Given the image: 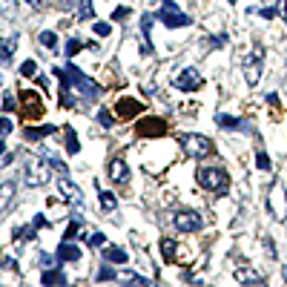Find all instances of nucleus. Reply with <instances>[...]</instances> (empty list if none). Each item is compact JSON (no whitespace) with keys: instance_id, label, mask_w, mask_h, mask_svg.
<instances>
[{"instance_id":"nucleus-1","label":"nucleus","mask_w":287,"mask_h":287,"mask_svg":"<svg viewBox=\"0 0 287 287\" xmlns=\"http://www.w3.org/2000/svg\"><path fill=\"white\" fill-rule=\"evenodd\" d=\"M52 170L55 164L49 155H23V184L26 187H46Z\"/></svg>"},{"instance_id":"nucleus-2","label":"nucleus","mask_w":287,"mask_h":287,"mask_svg":"<svg viewBox=\"0 0 287 287\" xmlns=\"http://www.w3.org/2000/svg\"><path fill=\"white\" fill-rule=\"evenodd\" d=\"M195 181H198L207 193H218L224 195L230 190V172L221 170V167H207L201 164L198 170H195Z\"/></svg>"},{"instance_id":"nucleus-3","label":"nucleus","mask_w":287,"mask_h":287,"mask_svg":"<svg viewBox=\"0 0 287 287\" xmlns=\"http://www.w3.org/2000/svg\"><path fill=\"white\" fill-rule=\"evenodd\" d=\"M66 72H69V84H72V89L80 95V100H84V104H95V100L100 98V86L95 84L89 75H84V72H80L75 64H66Z\"/></svg>"},{"instance_id":"nucleus-4","label":"nucleus","mask_w":287,"mask_h":287,"mask_svg":"<svg viewBox=\"0 0 287 287\" xmlns=\"http://www.w3.org/2000/svg\"><path fill=\"white\" fill-rule=\"evenodd\" d=\"M178 141H181V150H184L187 158H207L215 152L213 138L198 135V132H184V135H178Z\"/></svg>"},{"instance_id":"nucleus-5","label":"nucleus","mask_w":287,"mask_h":287,"mask_svg":"<svg viewBox=\"0 0 287 287\" xmlns=\"http://www.w3.org/2000/svg\"><path fill=\"white\" fill-rule=\"evenodd\" d=\"M158 20L164 23L167 29H181V26H190V23H193V17H190V14L187 12H181L178 6H175V0H164V3H161V9H158Z\"/></svg>"},{"instance_id":"nucleus-6","label":"nucleus","mask_w":287,"mask_h":287,"mask_svg":"<svg viewBox=\"0 0 287 287\" xmlns=\"http://www.w3.org/2000/svg\"><path fill=\"white\" fill-rule=\"evenodd\" d=\"M261 69H264V49H261V46H253L250 55L244 57V78H247L250 86H256L258 80H261Z\"/></svg>"},{"instance_id":"nucleus-7","label":"nucleus","mask_w":287,"mask_h":287,"mask_svg":"<svg viewBox=\"0 0 287 287\" xmlns=\"http://www.w3.org/2000/svg\"><path fill=\"white\" fill-rule=\"evenodd\" d=\"M172 224H175V230H181V233H198V230H204V215H201L198 210H175Z\"/></svg>"},{"instance_id":"nucleus-8","label":"nucleus","mask_w":287,"mask_h":287,"mask_svg":"<svg viewBox=\"0 0 287 287\" xmlns=\"http://www.w3.org/2000/svg\"><path fill=\"white\" fill-rule=\"evenodd\" d=\"M135 132L141 138H161L170 132V124H167L164 118H158V115H150V118H141V121H138Z\"/></svg>"},{"instance_id":"nucleus-9","label":"nucleus","mask_w":287,"mask_h":287,"mask_svg":"<svg viewBox=\"0 0 287 287\" xmlns=\"http://www.w3.org/2000/svg\"><path fill=\"white\" fill-rule=\"evenodd\" d=\"M172 86H175V89H184V92H195V89L204 86V78H201V72L195 69V66H187V69H181L178 75H175Z\"/></svg>"},{"instance_id":"nucleus-10","label":"nucleus","mask_w":287,"mask_h":287,"mask_svg":"<svg viewBox=\"0 0 287 287\" xmlns=\"http://www.w3.org/2000/svg\"><path fill=\"white\" fill-rule=\"evenodd\" d=\"M20 115L23 118H40L43 115V98L32 89H20Z\"/></svg>"},{"instance_id":"nucleus-11","label":"nucleus","mask_w":287,"mask_h":287,"mask_svg":"<svg viewBox=\"0 0 287 287\" xmlns=\"http://www.w3.org/2000/svg\"><path fill=\"white\" fill-rule=\"evenodd\" d=\"M270 213L276 215V221H284L287 218V193L281 184H273L270 187Z\"/></svg>"},{"instance_id":"nucleus-12","label":"nucleus","mask_w":287,"mask_h":287,"mask_svg":"<svg viewBox=\"0 0 287 287\" xmlns=\"http://www.w3.org/2000/svg\"><path fill=\"white\" fill-rule=\"evenodd\" d=\"M215 127L227 129V132H253L250 121H244V118H238V115H227V112H218L215 115Z\"/></svg>"},{"instance_id":"nucleus-13","label":"nucleus","mask_w":287,"mask_h":287,"mask_svg":"<svg viewBox=\"0 0 287 287\" xmlns=\"http://www.w3.org/2000/svg\"><path fill=\"white\" fill-rule=\"evenodd\" d=\"M158 20V14H152V12H147V14H141V49H138V55L141 57H150L152 52V40H150V29H152V23Z\"/></svg>"},{"instance_id":"nucleus-14","label":"nucleus","mask_w":287,"mask_h":287,"mask_svg":"<svg viewBox=\"0 0 287 287\" xmlns=\"http://www.w3.org/2000/svg\"><path fill=\"white\" fill-rule=\"evenodd\" d=\"M144 112V104L138 98H121L115 100V118H121V121H129V118H135V115Z\"/></svg>"},{"instance_id":"nucleus-15","label":"nucleus","mask_w":287,"mask_h":287,"mask_svg":"<svg viewBox=\"0 0 287 287\" xmlns=\"http://www.w3.org/2000/svg\"><path fill=\"white\" fill-rule=\"evenodd\" d=\"M57 190H60L64 201H69L72 207H84V193H80V190H78L75 184H72V181L66 178V175H64L60 181H57Z\"/></svg>"},{"instance_id":"nucleus-16","label":"nucleus","mask_w":287,"mask_h":287,"mask_svg":"<svg viewBox=\"0 0 287 287\" xmlns=\"http://www.w3.org/2000/svg\"><path fill=\"white\" fill-rule=\"evenodd\" d=\"M109 178H112L115 187L129 184V167L124 158H112V161H109Z\"/></svg>"},{"instance_id":"nucleus-17","label":"nucleus","mask_w":287,"mask_h":287,"mask_svg":"<svg viewBox=\"0 0 287 287\" xmlns=\"http://www.w3.org/2000/svg\"><path fill=\"white\" fill-rule=\"evenodd\" d=\"M57 261H60V264H69V261H80V247L75 241H60V247H57Z\"/></svg>"},{"instance_id":"nucleus-18","label":"nucleus","mask_w":287,"mask_h":287,"mask_svg":"<svg viewBox=\"0 0 287 287\" xmlns=\"http://www.w3.org/2000/svg\"><path fill=\"white\" fill-rule=\"evenodd\" d=\"M57 127L55 124H43V127H26L23 129V141H40L46 135H55Z\"/></svg>"},{"instance_id":"nucleus-19","label":"nucleus","mask_w":287,"mask_h":287,"mask_svg":"<svg viewBox=\"0 0 287 287\" xmlns=\"http://www.w3.org/2000/svg\"><path fill=\"white\" fill-rule=\"evenodd\" d=\"M66 281H69V279H66V273L60 270V264H57V267H46V270L40 273V284L43 287H49V284H66Z\"/></svg>"},{"instance_id":"nucleus-20","label":"nucleus","mask_w":287,"mask_h":287,"mask_svg":"<svg viewBox=\"0 0 287 287\" xmlns=\"http://www.w3.org/2000/svg\"><path fill=\"white\" fill-rule=\"evenodd\" d=\"M158 247H161V256H164L167 264H175V253H178V241L170 236H164L161 241H158Z\"/></svg>"},{"instance_id":"nucleus-21","label":"nucleus","mask_w":287,"mask_h":287,"mask_svg":"<svg viewBox=\"0 0 287 287\" xmlns=\"http://www.w3.org/2000/svg\"><path fill=\"white\" fill-rule=\"evenodd\" d=\"M104 261H109V264H127L129 261V256H127V250L124 247H104Z\"/></svg>"},{"instance_id":"nucleus-22","label":"nucleus","mask_w":287,"mask_h":287,"mask_svg":"<svg viewBox=\"0 0 287 287\" xmlns=\"http://www.w3.org/2000/svg\"><path fill=\"white\" fill-rule=\"evenodd\" d=\"M17 40H20V37L14 35H6V40H3V52H0V57H3V66H9L12 64V55H14V49H17Z\"/></svg>"},{"instance_id":"nucleus-23","label":"nucleus","mask_w":287,"mask_h":287,"mask_svg":"<svg viewBox=\"0 0 287 287\" xmlns=\"http://www.w3.org/2000/svg\"><path fill=\"white\" fill-rule=\"evenodd\" d=\"M12 198H14V184H12V181H6V184L0 187V213H9Z\"/></svg>"},{"instance_id":"nucleus-24","label":"nucleus","mask_w":287,"mask_h":287,"mask_svg":"<svg viewBox=\"0 0 287 287\" xmlns=\"http://www.w3.org/2000/svg\"><path fill=\"white\" fill-rule=\"evenodd\" d=\"M14 238H17V241H20V244L35 241V238H37V227H35V224H26V227H17V230H14Z\"/></svg>"},{"instance_id":"nucleus-25","label":"nucleus","mask_w":287,"mask_h":287,"mask_svg":"<svg viewBox=\"0 0 287 287\" xmlns=\"http://www.w3.org/2000/svg\"><path fill=\"white\" fill-rule=\"evenodd\" d=\"M64 141H66V152L69 155H78L80 152V144H78V132L72 127H66V132H64Z\"/></svg>"},{"instance_id":"nucleus-26","label":"nucleus","mask_w":287,"mask_h":287,"mask_svg":"<svg viewBox=\"0 0 287 287\" xmlns=\"http://www.w3.org/2000/svg\"><path fill=\"white\" fill-rule=\"evenodd\" d=\"M98 198H100V210H104V213H112V210L118 207V198H115V193H109V190H98Z\"/></svg>"},{"instance_id":"nucleus-27","label":"nucleus","mask_w":287,"mask_h":287,"mask_svg":"<svg viewBox=\"0 0 287 287\" xmlns=\"http://www.w3.org/2000/svg\"><path fill=\"white\" fill-rule=\"evenodd\" d=\"M84 46H86V43H84V40H80V37H78V35H69V40H66L64 52H66V57H75V55H78V52H80V49H84Z\"/></svg>"},{"instance_id":"nucleus-28","label":"nucleus","mask_w":287,"mask_h":287,"mask_svg":"<svg viewBox=\"0 0 287 287\" xmlns=\"http://www.w3.org/2000/svg\"><path fill=\"white\" fill-rule=\"evenodd\" d=\"M118 281H129V284H147V276H141V273H135V270H124V273H118Z\"/></svg>"},{"instance_id":"nucleus-29","label":"nucleus","mask_w":287,"mask_h":287,"mask_svg":"<svg viewBox=\"0 0 287 287\" xmlns=\"http://www.w3.org/2000/svg\"><path fill=\"white\" fill-rule=\"evenodd\" d=\"M236 279L238 281H264V276H261V273H256V270H250V267H238V270H236Z\"/></svg>"},{"instance_id":"nucleus-30","label":"nucleus","mask_w":287,"mask_h":287,"mask_svg":"<svg viewBox=\"0 0 287 287\" xmlns=\"http://www.w3.org/2000/svg\"><path fill=\"white\" fill-rule=\"evenodd\" d=\"M95 281H118V273L109 267V261L107 264H100L98 267V273H95Z\"/></svg>"},{"instance_id":"nucleus-31","label":"nucleus","mask_w":287,"mask_h":287,"mask_svg":"<svg viewBox=\"0 0 287 287\" xmlns=\"http://www.w3.org/2000/svg\"><path fill=\"white\" fill-rule=\"evenodd\" d=\"M95 121H98L104 129H112V127H115V118H112V112H109L107 107H100V109H98V115H95Z\"/></svg>"},{"instance_id":"nucleus-32","label":"nucleus","mask_w":287,"mask_h":287,"mask_svg":"<svg viewBox=\"0 0 287 287\" xmlns=\"http://www.w3.org/2000/svg\"><path fill=\"white\" fill-rule=\"evenodd\" d=\"M89 17H95L92 0H80V6H78V20H89Z\"/></svg>"},{"instance_id":"nucleus-33","label":"nucleus","mask_w":287,"mask_h":287,"mask_svg":"<svg viewBox=\"0 0 287 287\" xmlns=\"http://www.w3.org/2000/svg\"><path fill=\"white\" fill-rule=\"evenodd\" d=\"M37 40H40V46H46V49H55V46H57V35H55V32H46V29L37 35Z\"/></svg>"},{"instance_id":"nucleus-34","label":"nucleus","mask_w":287,"mask_h":287,"mask_svg":"<svg viewBox=\"0 0 287 287\" xmlns=\"http://www.w3.org/2000/svg\"><path fill=\"white\" fill-rule=\"evenodd\" d=\"M227 43H230V35H215V37H210V40H204V46H207V49H221Z\"/></svg>"},{"instance_id":"nucleus-35","label":"nucleus","mask_w":287,"mask_h":287,"mask_svg":"<svg viewBox=\"0 0 287 287\" xmlns=\"http://www.w3.org/2000/svg\"><path fill=\"white\" fill-rule=\"evenodd\" d=\"M86 244L95 247V250H104V247H107V236H104V233H92V236L86 238Z\"/></svg>"},{"instance_id":"nucleus-36","label":"nucleus","mask_w":287,"mask_h":287,"mask_svg":"<svg viewBox=\"0 0 287 287\" xmlns=\"http://www.w3.org/2000/svg\"><path fill=\"white\" fill-rule=\"evenodd\" d=\"M92 32L98 37H109V35H112V26H109V23H104V20H95L92 23Z\"/></svg>"},{"instance_id":"nucleus-37","label":"nucleus","mask_w":287,"mask_h":287,"mask_svg":"<svg viewBox=\"0 0 287 287\" xmlns=\"http://www.w3.org/2000/svg\"><path fill=\"white\" fill-rule=\"evenodd\" d=\"M256 167H258L261 172H267V170H270V155H267L264 150H256Z\"/></svg>"},{"instance_id":"nucleus-38","label":"nucleus","mask_w":287,"mask_h":287,"mask_svg":"<svg viewBox=\"0 0 287 287\" xmlns=\"http://www.w3.org/2000/svg\"><path fill=\"white\" fill-rule=\"evenodd\" d=\"M37 261H40V267L46 270V267H57L60 261H57V256H52V253H40L37 256Z\"/></svg>"},{"instance_id":"nucleus-39","label":"nucleus","mask_w":287,"mask_h":287,"mask_svg":"<svg viewBox=\"0 0 287 287\" xmlns=\"http://www.w3.org/2000/svg\"><path fill=\"white\" fill-rule=\"evenodd\" d=\"M129 14H132V9H129V6H118V9L112 12V23H124Z\"/></svg>"},{"instance_id":"nucleus-40","label":"nucleus","mask_w":287,"mask_h":287,"mask_svg":"<svg viewBox=\"0 0 287 287\" xmlns=\"http://www.w3.org/2000/svg\"><path fill=\"white\" fill-rule=\"evenodd\" d=\"M20 75H23V78H35V75H37V64H35V60H23Z\"/></svg>"},{"instance_id":"nucleus-41","label":"nucleus","mask_w":287,"mask_h":287,"mask_svg":"<svg viewBox=\"0 0 287 287\" xmlns=\"http://www.w3.org/2000/svg\"><path fill=\"white\" fill-rule=\"evenodd\" d=\"M3 109H6V112L17 109V104H14V95H12V92H6V95H3Z\"/></svg>"},{"instance_id":"nucleus-42","label":"nucleus","mask_w":287,"mask_h":287,"mask_svg":"<svg viewBox=\"0 0 287 287\" xmlns=\"http://www.w3.org/2000/svg\"><path fill=\"white\" fill-rule=\"evenodd\" d=\"M12 129H14V124L9 121V118H3V121H0V132H3V138L12 135Z\"/></svg>"},{"instance_id":"nucleus-43","label":"nucleus","mask_w":287,"mask_h":287,"mask_svg":"<svg viewBox=\"0 0 287 287\" xmlns=\"http://www.w3.org/2000/svg\"><path fill=\"white\" fill-rule=\"evenodd\" d=\"M276 14L281 20H287V0H276Z\"/></svg>"},{"instance_id":"nucleus-44","label":"nucleus","mask_w":287,"mask_h":287,"mask_svg":"<svg viewBox=\"0 0 287 287\" xmlns=\"http://www.w3.org/2000/svg\"><path fill=\"white\" fill-rule=\"evenodd\" d=\"M32 224H35V227H37V230H43V227H49V221H46V215H43V213H37V215H35V218H32Z\"/></svg>"},{"instance_id":"nucleus-45","label":"nucleus","mask_w":287,"mask_h":287,"mask_svg":"<svg viewBox=\"0 0 287 287\" xmlns=\"http://www.w3.org/2000/svg\"><path fill=\"white\" fill-rule=\"evenodd\" d=\"M258 14H261V17H267V20H273V17H276V6H267V9H258Z\"/></svg>"},{"instance_id":"nucleus-46","label":"nucleus","mask_w":287,"mask_h":287,"mask_svg":"<svg viewBox=\"0 0 287 287\" xmlns=\"http://www.w3.org/2000/svg\"><path fill=\"white\" fill-rule=\"evenodd\" d=\"M3 270H17V264H14V258H3Z\"/></svg>"},{"instance_id":"nucleus-47","label":"nucleus","mask_w":287,"mask_h":287,"mask_svg":"<svg viewBox=\"0 0 287 287\" xmlns=\"http://www.w3.org/2000/svg\"><path fill=\"white\" fill-rule=\"evenodd\" d=\"M26 3H29L32 9H43V6H46V0H26Z\"/></svg>"},{"instance_id":"nucleus-48","label":"nucleus","mask_w":287,"mask_h":287,"mask_svg":"<svg viewBox=\"0 0 287 287\" xmlns=\"http://www.w3.org/2000/svg\"><path fill=\"white\" fill-rule=\"evenodd\" d=\"M35 80H37L40 86H46V89H49V78H46V75H35Z\"/></svg>"},{"instance_id":"nucleus-49","label":"nucleus","mask_w":287,"mask_h":287,"mask_svg":"<svg viewBox=\"0 0 287 287\" xmlns=\"http://www.w3.org/2000/svg\"><path fill=\"white\" fill-rule=\"evenodd\" d=\"M267 104H270V107H276V104H279V95L270 92V95H267Z\"/></svg>"},{"instance_id":"nucleus-50","label":"nucleus","mask_w":287,"mask_h":287,"mask_svg":"<svg viewBox=\"0 0 287 287\" xmlns=\"http://www.w3.org/2000/svg\"><path fill=\"white\" fill-rule=\"evenodd\" d=\"M14 161V152H6V155H3V167H9Z\"/></svg>"},{"instance_id":"nucleus-51","label":"nucleus","mask_w":287,"mask_h":287,"mask_svg":"<svg viewBox=\"0 0 287 287\" xmlns=\"http://www.w3.org/2000/svg\"><path fill=\"white\" fill-rule=\"evenodd\" d=\"M284 281H287V264H284Z\"/></svg>"},{"instance_id":"nucleus-52","label":"nucleus","mask_w":287,"mask_h":287,"mask_svg":"<svg viewBox=\"0 0 287 287\" xmlns=\"http://www.w3.org/2000/svg\"><path fill=\"white\" fill-rule=\"evenodd\" d=\"M60 3H72V0H60Z\"/></svg>"},{"instance_id":"nucleus-53","label":"nucleus","mask_w":287,"mask_h":287,"mask_svg":"<svg viewBox=\"0 0 287 287\" xmlns=\"http://www.w3.org/2000/svg\"><path fill=\"white\" fill-rule=\"evenodd\" d=\"M230 3H236V0H230Z\"/></svg>"}]
</instances>
